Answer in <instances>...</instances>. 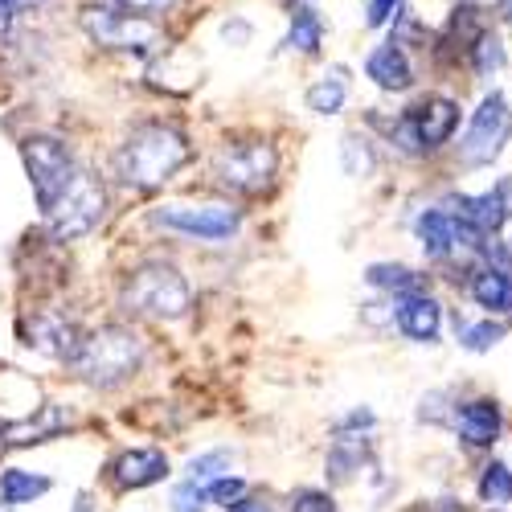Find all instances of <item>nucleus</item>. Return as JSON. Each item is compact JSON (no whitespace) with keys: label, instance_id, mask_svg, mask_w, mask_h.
Returning a JSON list of instances; mask_svg holds the SVG:
<instances>
[{"label":"nucleus","instance_id":"1","mask_svg":"<svg viewBox=\"0 0 512 512\" xmlns=\"http://www.w3.org/2000/svg\"><path fill=\"white\" fill-rule=\"evenodd\" d=\"M189 160H193V144L181 127L164 123V119H144L115 148L111 173L119 185L148 193V189H160V185L173 181Z\"/></svg>","mask_w":512,"mask_h":512},{"label":"nucleus","instance_id":"2","mask_svg":"<svg viewBox=\"0 0 512 512\" xmlns=\"http://www.w3.org/2000/svg\"><path fill=\"white\" fill-rule=\"evenodd\" d=\"M144 357H148V340L132 324H103L82 336V349L70 365L87 386L115 390L144 369Z\"/></svg>","mask_w":512,"mask_h":512},{"label":"nucleus","instance_id":"3","mask_svg":"<svg viewBox=\"0 0 512 512\" xmlns=\"http://www.w3.org/2000/svg\"><path fill=\"white\" fill-rule=\"evenodd\" d=\"M119 304L123 312L144 316V320H181L189 316L193 291L189 279L173 267V263H140L136 271H127L123 287H119Z\"/></svg>","mask_w":512,"mask_h":512},{"label":"nucleus","instance_id":"4","mask_svg":"<svg viewBox=\"0 0 512 512\" xmlns=\"http://www.w3.org/2000/svg\"><path fill=\"white\" fill-rule=\"evenodd\" d=\"M78 25L103 50H119V54H132V58H156L164 50V33H160L156 17L127 13L119 5H107V0L82 9Z\"/></svg>","mask_w":512,"mask_h":512},{"label":"nucleus","instance_id":"5","mask_svg":"<svg viewBox=\"0 0 512 512\" xmlns=\"http://www.w3.org/2000/svg\"><path fill=\"white\" fill-rule=\"evenodd\" d=\"M279 173V152L267 140H226L209 160V177L218 181L226 193L238 197H259L275 185Z\"/></svg>","mask_w":512,"mask_h":512},{"label":"nucleus","instance_id":"6","mask_svg":"<svg viewBox=\"0 0 512 512\" xmlns=\"http://www.w3.org/2000/svg\"><path fill=\"white\" fill-rule=\"evenodd\" d=\"M107 213V189L103 177H95L91 168H74V177L66 181V189L54 197V205L46 209V222L54 230L58 242H78L87 238L91 230H99Z\"/></svg>","mask_w":512,"mask_h":512},{"label":"nucleus","instance_id":"7","mask_svg":"<svg viewBox=\"0 0 512 512\" xmlns=\"http://www.w3.org/2000/svg\"><path fill=\"white\" fill-rule=\"evenodd\" d=\"M459 127V103L435 95V99H422L410 111H402L390 123V140L406 152V156H422V152H435L443 148Z\"/></svg>","mask_w":512,"mask_h":512},{"label":"nucleus","instance_id":"8","mask_svg":"<svg viewBox=\"0 0 512 512\" xmlns=\"http://www.w3.org/2000/svg\"><path fill=\"white\" fill-rule=\"evenodd\" d=\"M152 226L197 238V242H226L238 234L242 213L226 201H168L152 209Z\"/></svg>","mask_w":512,"mask_h":512},{"label":"nucleus","instance_id":"9","mask_svg":"<svg viewBox=\"0 0 512 512\" xmlns=\"http://www.w3.org/2000/svg\"><path fill=\"white\" fill-rule=\"evenodd\" d=\"M21 160H25V173H29V185H33V197L46 213L54 205V197L66 189V181L74 177V152L62 136H29L21 144Z\"/></svg>","mask_w":512,"mask_h":512},{"label":"nucleus","instance_id":"10","mask_svg":"<svg viewBox=\"0 0 512 512\" xmlns=\"http://www.w3.org/2000/svg\"><path fill=\"white\" fill-rule=\"evenodd\" d=\"M82 332L74 316L66 312H54V308H37L21 320V345L37 349L41 357H50V361H74L78 349H82Z\"/></svg>","mask_w":512,"mask_h":512},{"label":"nucleus","instance_id":"11","mask_svg":"<svg viewBox=\"0 0 512 512\" xmlns=\"http://www.w3.org/2000/svg\"><path fill=\"white\" fill-rule=\"evenodd\" d=\"M508 136H512V111H508L504 95L492 91V95L480 103V111L472 115V127H467V136H463V148H459L463 164H472V168L492 164V160L504 152Z\"/></svg>","mask_w":512,"mask_h":512},{"label":"nucleus","instance_id":"12","mask_svg":"<svg viewBox=\"0 0 512 512\" xmlns=\"http://www.w3.org/2000/svg\"><path fill=\"white\" fill-rule=\"evenodd\" d=\"M74 414L62 402H41L33 410H25V418H13L0 426V443L5 447H33V443H50L62 431H70Z\"/></svg>","mask_w":512,"mask_h":512},{"label":"nucleus","instance_id":"13","mask_svg":"<svg viewBox=\"0 0 512 512\" xmlns=\"http://www.w3.org/2000/svg\"><path fill=\"white\" fill-rule=\"evenodd\" d=\"M107 480L115 492H140L152 488L160 480H168V455L160 447H132L111 459L107 467Z\"/></svg>","mask_w":512,"mask_h":512},{"label":"nucleus","instance_id":"14","mask_svg":"<svg viewBox=\"0 0 512 512\" xmlns=\"http://www.w3.org/2000/svg\"><path fill=\"white\" fill-rule=\"evenodd\" d=\"M394 308H398L394 320H398L402 336L418 340V345H435V340H439V328H443V304L435 300V295L414 291V295H402Z\"/></svg>","mask_w":512,"mask_h":512},{"label":"nucleus","instance_id":"15","mask_svg":"<svg viewBox=\"0 0 512 512\" xmlns=\"http://www.w3.org/2000/svg\"><path fill=\"white\" fill-rule=\"evenodd\" d=\"M365 74L377 82L381 91H406L414 82V66L406 58V50L398 41H386V46H377L369 58H365Z\"/></svg>","mask_w":512,"mask_h":512},{"label":"nucleus","instance_id":"16","mask_svg":"<svg viewBox=\"0 0 512 512\" xmlns=\"http://www.w3.org/2000/svg\"><path fill=\"white\" fill-rule=\"evenodd\" d=\"M369 455H373V443H369V435H353V431H336V443L328 447V480L332 484H349L361 467L369 463Z\"/></svg>","mask_w":512,"mask_h":512},{"label":"nucleus","instance_id":"17","mask_svg":"<svg viewBox=\"0 0 512 512\" xmlns=\"http://www.w3.org/2000/svg\"><path fill=\"white\" fill-rule=\"evenodd\" d=\"M455 426H459V439L467 447H492L496 435H500V410L488 398L463 402V410L455 414Z\"/></svg>","mask_w":512,"mask_h":512},{"label":"nucleus","instance_id":"18","mask_svg":"<svg viewBox=\"0 0 512 512\" xmlns=\"http://www.w3.org/2000/svg\"><path fill=\"white\" fill-rule=\"evenodd\" d=\"M472 300L488 312V316H504L512 312V275L504 267H480L472 275Z\"/></svg>","mask_w":512,"mask_h":512},{"label":"nucleus","instance_id":"19","mask_svg":"<svg viewBox=\"0 0 512 512\" xmlns=\"http://www.w3.org/2000/svg\"><path fill=\"white\" fill-rule=\"evenodd\" d=\"M287 50L295 54H320L324 46V21L316 5H291V29H287Z\"/></svg>","mask_w":512,"mask_h":512},{"label":"nucleus","instance_id":"20","mask_svg":"<svg viewBox=\"0 0 512 512\" xmlns=\"http://www.w3.org/2000/svg\"><path fill=\"white\" fill-rule=\"evenodd\" d=\"M304 99H308V111H316V115H336L340 107H345V99H349V70H345V66H332L324 78L312 82Z\"/></svg>","mask_w":512,"mask_h":512},{"label":"nucleus","instance_id":"21","mask_svg":"<svg viewBox=\"0 0 512 512\" xmlns=\"http://www.w3.org/2000/svg\"><path fill=\"white\" fill-rule=\"evenodd\" d=\"M365 283L377 287V291L398 295V300L402 295H414V291H426V275H418V271H410L402 263H373L365 271Z\"/></svg>","mask_w":512,"mask_h":512},{"label":"nucleus","instance_id":"22","mask_svg":"<svg viewBox=\"0 0 512 512\" xmlns=\"http://www.w3.org/2000/svg\"><path fill=\"white\" fill-rule=\"evenodd\" d=\"M54 484H50V476H33V472H25V467H5L0 472V500L5 504H33L37 496H46Z\"/></svg>","mask_w":512,"mask_h":512},{"label":"nucleus","instance_id":"23","mask_svg":"<svg viewBox=\"0 0 512 512\" xmlns=\"http://www.w3.org/2000/svg\"><path fill=\"white\" fill-rule=\"evenodd\" d=\"M230 463H234V455H230L226 447H218V451L193 455V459H189V467H185V476H189V480H197V484H205V480L226 476V472H230Z\"/></svg>","mask_w":512,"mask_h":512},{"label":"nucleus","instance_id":"24","mask_svg":"<svg viewBox=\"0 0 512 512\" xmlns=\"http://www.w3.org/2000/svg\"><path fill=\"white\" fill-rule=\"evenodd\" d=\"M480 496L488 504H512V472L504 463H488L480 476Z\"/></svg>","mask_w":512,"mask_h":512},{"label":"nucleus","instance_id":"25","mask_svg":"<svg viewBox=\"0 0 512 512\" xmlns=\"http://www.w3.org/2000/svg\"><path fill=\"white\" fill-rule=\"evenodd\" d=\"M340 156H345V173L349 177H369L373 173V148H369L365 136H345Z\"/></svg>","mask_w":512,"mask_h":512},{"label":"nucleus","instance_id":"26","mask_svg":"<svg viewBox=\"0 0 512 512\" xmlns=\"http://www.w3.org/2000/svg\"><path fill=\"white\" fill-rule=\"evenodd\" d=\"M205 504H209L205 484H197L189 476H185V484L173 488V496H168V512H205Z\"/></svg>","mask_w":512,"mask_h":512},{"label":"nucleus","instance_id":"27","mask_svg":"<svg viewBox=\"0 0 512 512\" xmlns=\"http://www.w3.org/2000/svg\"><path fill=\"white\" fill-rule=\"evenodd\" d=\"M472 62H476V74H480V78H492V74L504 66V46H500L496 37L484 33L476 46H472Z\"/></svg>","mask_w":512,"mask_h":512},{"label":"nucleus","instance_id":"28","mask_svg":"<svg viewBox=\"0 0 512 512\" xmlns=\"http://www.w3.org/2000/svg\"><path fill=\"white\" fill-rule=\"evenodd\" d=\"M205 496H209V504H234L238 496H246V480L242 476H218V480H205Z\"/></svg>","mask_w":512,"mask_h":512},{"label":"nucleus","instance_id":"29","mask_svg":"<svg viewBox=\"0 0 512 512\" xmlns=\"http://www.w3.org/2000/svg\"><path fill=\"white\" fill-rule=\"evenodd\" d=\"M504 336V328L500 324H492V320H484V324H472V328H463L459 332V340H463V349H472V353H488L496 340Z\"/></svg>","mask_w":512,"mask_h":512},{"label":"nucleus","instance_id":"30","mask_svg":"<svg viewBox=\"0 0 512 512\" xmlns=\"http://www.w3.org/2000/svg\"><path fill=\"white\" fill-rule=\"evenodd\" d=\"M291 512H336V500L324 488H300L291 496Z\"/></svg>","mask_w":512,"mask_h":512},{"label":"nucleus","instance_id":"31","mask_svg":"<svg viewBox=\"0 0 512 512\" xmlns=\"http://www.w3.org/2000/svg\"><path fill=\"white\" fill-rule=\"evenodd\" d=\"M402 9V0H369V9H365V25L369 29H381V25H390Z\"/></svg>","mask_w":512,"mask_h":512},{"label":"nucleus","instance_id":"32","mask_svg":"<svg viewBox=\"0 0 512 512\" xmlns=\"http://www.w3.org/2000/svg\"><path fill=\"white\" fill-rule=\"evenodd\" d=\"M107 5H119L127 13H144V17H164L177 0H107Z\"/></svg>","mask_w":512,"mask_h":512},{"label":"nucleus","instance_id":"33","mask_svg":"<svg viewBox=\"0 0 512 512\" xmlns=\"http://www.w3.org/2000/svg\"><path fill=\"white\" fill-rule=\"evenodd\" d=\"M250 21H242V17H230L226 25H222V37L230 41V46H246V41H250Z\"/></svg>","mask_w":512,"mask_h":512},{"label":"nucleus","instance_id":"34","mask_svg":"<svg viewBox=\"0 0 512 512\" xmlns=\"http://www.w3.org/2000/svg\"><path fill=\"white\" fill-rule=\"evenodd\" d=\"M226 512H271V504L263 496H238L234 504H226Z\"/></svg>","mask_w":512,"mask_h":512},{"label":"nucleus","instance_id":"35","mask_svg":"<svg viewBox=\"0 0 512 512\" xmlns=\"http://www.w3.org/2000/svg\"><path fill=\"white\" fill-rule=\"evenodd\" d=\"M336 431H373V414L369 410H353L345 422L336 426Z\"/></svg>","mask_w":512,"mask_h":512},{"label":"nucleus","instance_id":"36","mask_svg":"<svg viewBox=\"0 0 512 512\" xmlns=\"http://www.w3.org/2000/svg\"><path fill=\"white\" fill-rule=\"evenodd\" d=\"M13 5L25 13V9H41V5H46V0H13Z\"/></svg>","mask_w":512,"mask_h":512},{"label":"nucleus","instance_id":"37","mask_svg":"<svg viewBox=\"0 0 512 512\" xmlns=\"http://www.w3.org/2000/svg\"><path fill=\"white\" fill-rule=\"evenodd\" d=\"M439 512H463V508H455V500H443V504H439Z\"/></svg>","mask_w":512,"mask_h":512},{"label":"nucleus","instance_id":"38","mask_svg":"<svg viewBox=\"0 0 512 512\" xmlns=\"http://www.w3.org/2000/svg\"><path fill=\"white\" fill-rule=\"evenodd\" d=\"M0 512H17V508H13V504H5V500H0Z\"/></svg>","mask_w":512,"mask_h":512},{"label":"nucleus","instance_id":"39","mask_svg":"<svg viewBox=\"0 0 512 512\" xmlns=\"http://www.w3.org/2000/svg\"><path fill=\"white\" fill-rule=\"evenodd\" d=\"M500 5H504V13H512V0H500Z\"/></svg>","mask_w":512,"mask_h":512}]
</instances>
